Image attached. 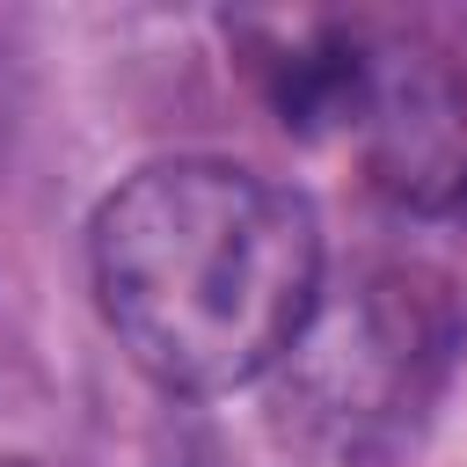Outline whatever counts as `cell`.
Instances as JSON below:
<instances>
[{
  "label": "cell",
  "mask_w": 467,
  "mask_h": 467,
  "mask_svg": "<svg viewBox=\"0 0 467 467\" xmlns=\"http://www.w3.org/2000/svg\"><path fill=\"white\" fill-rule=\"evenodd\" d=\"M109 336L175 394L270 379L321 314L314 204L241 161L182 153L124 175L88 226Z\"/></svg>",
  "instance_id": "obj_1"
},
{
  "label": "cell",
  "mask_w": 467,
  "mask_h": 467,
  "mask_svg": "<svg viewBox=\"0 0 467 467\" xmlns=\"http://www.w3.org/2000/svg\"><path fill=\"white\" fill-rule=\"evenodd\" d=\"M277 438L321 467H394L438 401L445 328L401 277L358 285L336 314H314L277 365Z\"/></svg>",
  "instance_id": "obj_2"
},
{
  "label": "cell",
  "mask_w": 467,
  "mask_h": 467,
  "mask_svg": "<svg viewBox=\"0 0 467 467\" xmlns=\"http://www.w3.org/2000/svg\"><path fill=\"white\" fill-rule=\"evenodd\" d=\"M372 168L409 204H460L467 197V95L438 58L365 51V102L358 124Z\"/></svg>",
  "instance_id": "obj_3"
}]
</instances>
